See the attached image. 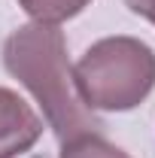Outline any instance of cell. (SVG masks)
<instances>
[{
	"mask_svg": "<svg viewBox=\"0 0 155 158\" xmlns=\"http://www.w3.org/2000/svg\"><path fill=\"white\" fill-rule=\"evenodd\" d=\"M0 58L6 73L19 79L43 106V116L61 146L82 134H100L103 125L76 94L73 67L67 61V40L58 24L31 21L15 27L3 40Z\"/></svg>",
	"mask_w": 155,
	"mask_h": 158,
	"instance_id": "cell-1",
	"label": "cell"
},
{
	"mask_svg": "<svg viewBox=\"0 0 155 158\" xmlns=\"http://www.w3.org/2000/svg\"><path fill=\"white\" fill-rule=\"evenodd\" d=\"M79 100L91 113H128L155 88V49L137 37H103L73 67Z\"/></svg>",
	"mask_w": 155,
	"mask_h": 158,
	"instance_id": "cell-2",
	"label": "cell"
},
{
	"mask_svg": "<svg viewBox=\"0 0 155 158\" xmlns=\"http://www.w3.org/2000/svg\"><path fill=\"white\" fill-rule=\"evenodd\" d=\"M43 137V118L12 88L0 85V158L24 155Z\"/></svg>",
	"mask_w": 155,
	"mask_h": 158,
	"instance_id": "cell-3",
	"label": "cell"
},
{
	"mask_svg": "<svg viewBox=\"0 0 155 158\" xmlns=\"http://www.w3.org/2000/svg\"><path fill=\"white\" fill-rule=\"evenodd\" d=\"M91 0H19V6L34 21L43 24H61V21L79 15Z\"/></svg>",
	"mask_w": 155,
	"mask_h": 158,
	"instance_id": "cell-4",
	"label": "cell"
},
{
	"mask_svg": "<svg viewBox=\"0 0 155 158\" xmlns=\"http://www.w3.org/2000/svg\"><path fill=\"white\" fill-rule=\"evenodd\" d=\"M61 158H131L125 149L113 146L100 134H82L61 146Z\"/></svg>",
	"mask_w": 155,
	"mask_h": 158,
	"instance_id": "cell-5",
	"label": "cell"
},
{
	"mask_svg": "<svg viewBox=\"0 0 155 158\" xmlns=\"http://www.w3.org/2000/svg\"><path fill=\"white\" fill-rule=\"evenodd\" d=\"M125 6L134 15H140V19H146V21L155 24V0H125Z\"/></svg>",
	"mask_w": 155,
	"mask_h": 158,
	"instance_id": "cell-6",
	"label": "cell"
}]
</instances>
